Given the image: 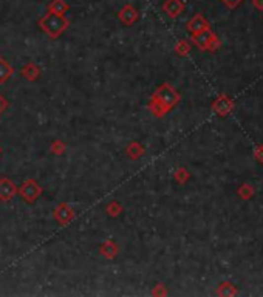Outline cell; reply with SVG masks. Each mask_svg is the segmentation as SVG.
<instances>
[{"mask_svg":"<svg viewBox=\"0 0 263 297\" xmlns=\"http://www.w3.org/2000/svg\"><path fill=\"white\" fill-rule=\"evenodd\" d=\"M177 102H178L177 91L169 84H163V85H159L153 93L150 102H149V109L152 110V113L156 118H159V116L166 115Z\"/></svg>","mask_w":263,"mask_h":297,"instance_id":"obj_1","label":"cell"},{"mask_svg":"<svg viewBox=\"0 0 263 297\" xmlns=\"http://www.w3.org/2000/svg\"><path fill=\"white\" fill-rule=\"evenodd\" d=\"M38 27L51 39H58L61 34H64L67 31V28L70 27V20H68L65 16L54 14L48 11L42 19H39Z\"/></svg>","mask_w":263,"mask_h":297,"instance_id":"obj_2","label":"cell"},{"mask_svg":"<svg viewBox=\"0 0 263 297\" xmlns=\"http://www.w3.org/2000/svg\"><path fill=\"white\" fill-rule=\"evenodd\" d=\"M42 192H43L42 186L34 180H27L22 183L20 187H17V193L25 203H34L42 195Z\"/></svg>","mask_w":263,"mask_h":297,"instance_id":"obj_3","label":"cell"},{"mask_svg":"<svg viewBox=\"0 0 263 297\" xmlns=\"http://www.w3.org/2000/svg\"><path fill=\"white\" fill-rule=\"evenodd\" d=\"M53 217L58 220V223L61 226H67V224H70L75 220L76 212L68 203H59L53 211Z\"/></svg>","mask_w":263,"mask_h":297,"instance_id":"obj_4","label":"cell"},{"mask_svg":"<svg viewBox=\"0 0 263 297\" xmlns=\"http://www.w3.org/2000/svg\"><path fill=\"white\" fill-rule=\"evenodd\" d=\"M118 19H119V22H121L122 25L132 27L135 22L140 19V13H138V9H136L133 5L127 3V5H124L118 11Z\"/></svg>","mask_w":263,"mask_h":297,"instance_id":"obj_5","label":"cell"},{"mask_svg":"<svg viewBox=\"0 0 263 297\" xmlns=\"http://www.w3.org/2000/svg\"><path fill=\"white\" fill-rule=\"evenodd\" d=\"M17 193V186L9 178L3 177L0 178V201H9L13 200Z\"/></svg>","mask_w":263,"mask_h":297,"instance_id":"obj_6","label":"cell"},{"mask_svg":"<svg viewBox=\"0 0 263 297\" xmlns=\"http://www.w3.org/2000/svg\"><path fill=\"white\" fill-rule=\"evenodd\" d=\"M119 251H121L119 245H118L116 242H113V240H110V238L106 240V242L99 246V254H101L102 257L109 259V260L115 259V257L119 254Z\"/></svg>","mask_w":263,"mask_h":297,"instance_id":"obj_7","label":"cell"},{"mask_svg":"<svg viewBox=\"0 0 263 297\" xmlns=\"http://www.w3.org/2000/svg\"><path fill=\"white\" fill-rule=\"evenodd\" d=\"M183 9H185V5H183L181 0H166L163 5V11L169 17L180 16Z\"/></svg>","mask_w":263,"mask_h":297,"instance_id":"obj_8","label":"cell"},{"mask_svg":"<svg viewBox=\"0 0 263 297\" xmlns=\"http://www.w3.org/2000/svg\"><path fill=\"white\" fill-rule=\"evenodd\" d=\"M20 73H22V76H24L27 81H38L39 79V76H40V68L34 64V62H28L27 65H24L22 67V70H20Z\"/></svg>","mask_w":263,"mask_h":297,"instance_id":"obj_9","label":"cell"},{"mask_svg":"<svg viewBox=\"0 0 263 297\" xmlns=\"http://www.w3.org/2000/svg\"><path fill=\"white\" fill-rule=\"evenodd\" d=\"M144 153H146V148L138 141H132L127 147H125V155H127L130 159H140L141 156H144Z\"/></svg>","mask_w":263,"mask_h":297,"instance_id":"obj_10","label":"cell"},{"mask_svg":"<svg viewBox=\"0 0 263 297\" xmlns=\"http://www.w3.org/2000/svg\"><path fill=\"white\" fill-rule=\"evenodd\" d=\"M13 74H14V68L11 67V64L6 59L0 58V85L5 84L8 79H11Z\"/></svg>","mask_w":263,"mask_h":297,"instance_id":"obj_11","label":"cell"},{"mask_svg":"<svg viewBox=\"0 0 263 297\" xmlns=\"http://www.w3.org/2000/svg\"><path fill=\"white\" fill-rule=\"evenodd\" d=\"M70 9V5L67 3V0H51L48 3V11L54 14H61L64 16L67 11Z\"/></svg>","mask_w":263,"mask_h":297,"instance_id":"obj_12","label":"cell"},{"mask_svg":"<svg viewBox=\"0 0 263 297\" xmlns=\"http://www.w3.org/2000/svg\"><path fill=\"white\" fill-rule=\"evenodd\" d=\"M106 212H107V215L109 217H118L121 212H122V206H121V203L119 201H116V200H113V201H110L107 206H106Z\"/></svg>","mask_w":263,"mask_h":297,"instance_id":"obj_13","label":"cell"},{"mask_svg":"<svg viewBox=\"0 0 263 297\" xmlns=\"http://www.w3.org/2000/svg\"><path fill=\"white\" fill-rule=\"evenodd\" d=\"M204 27H206V22H204V19H203L201 16L193 17V19L189 22V25H188V28H189L190 31H193V33L200 31V30H201V28H204Z\"/></svg>","mask_w":263,"mask_h":297,"instance_id":"obj_14","label":"cell"},{"mask_svg":"<svg viewBox=\"0 0 263 297\" xmlns=\"http://www.w3.org/2000/svg\"><path fill=\"white\" fill-rule=\"evenodd\" d=\"M65 148H67V146H65V143L62 140H54L51 143V146H50V150L54 155H64Z\"/></svg>","mask_w":263,"mask_h":297,"instance_id":"obj_15","label":"cell"},{"mask_svg":"<svg viewBox=\"0 0 263 297\" xmlns=\"http://www.w3.org/2000/svg\"><path fill=\"white\" fill-rule=\"evenodd\" d=\"M8 107H9V102L6 101V98L3 95H0V115L5 113L8 110Z\"/></svg>","mask_w":263,"mask_h":297,"instance_id":"obj_16","label":"cell"},{"mask_svg":"<svg viewBox=\"0 0 263 297\" xmlns=\"http://www.w3.org/2000/svg\"><path fill=\"white\" fill-rule=\"evenodd\" d=\"M0 155H2V147H0Z\"/></svg>","mask_w":263,"mask_h":297,"instance_id":"obj_17","label":"cell"}]
</instances>
